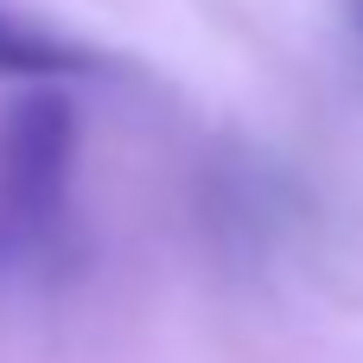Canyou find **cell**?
Listing matches in <instances>:
<instances>
[{"label":"cell","instance_id":"cell-1","mask_svg":"<svg viewBox=\"0 0 363 363\" xmlns=\"http://www.w3.org/2000/svg\"><path fill=\"white\" fill-rule=\"evenodd\" d=\"M77 172V108L57 83H32L0 115V262L57 249Z\"/></svg>","mask_w":363,"mask_h":363},{"label":"cell","instance_id":"cell-2","mask_svg":"<svg viewBox=\"0 0 363 363\" xmlns=\"http://www.w3.org/2000/svg\"><path fill=\"white\" fill-rule=\"evenodd\" d=\"M102 70V57L64 32H38L13 13H0V77H26V83H70Z\"/></svg>","mask_w":363,"mask_h":363},{"label":"cell","instance_id":"cell-3","mask_svg":"<svg viewBox=\"0 0 363 363\" xmlns=\"http://www.w3.org/2000/svg\"><path fill=\"white\" fill-rule=\"evenodd\" d=\"M351 19H357V32H363V0H351Z\"/></svg>","mask_w":363,"mask_h":363}]
</instances>
